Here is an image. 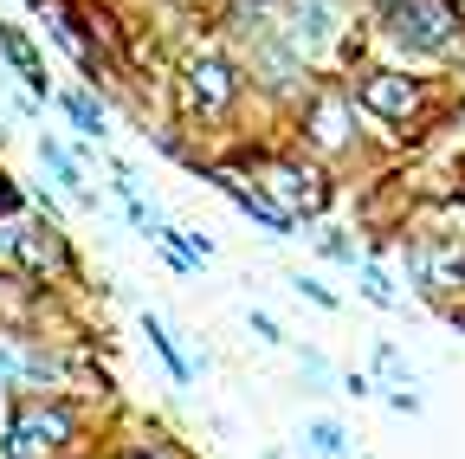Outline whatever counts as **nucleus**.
<instances>
[{"mask_svg":"<svg viewBox=\"0 0 465 459\" xmlns=\"http://www.w3.org/2000/svg\"><path fill=\"white\" fill-rule=\"evenodd\" d=\"M317 253H323L330 265H349V272H356V259H362V246L349 240L342 226H323V234H317Z\"/></svg>","mask_w":465,"mask_h":459,"instance_id":"a211bd4d","label":"nucleus"},{"mask_svg":"<svg viewBox=\"0 0 465 459\" xmlns=\"http://www.w3.org/2000/svg\"><path fill=\"white\" fill-rule=\"evenodd\" d=\"M14 207H26V188H20V175L7 162H0V214H14Z\"/></svg>","mask_w":465,"mask_h":459,"instance_id":"393cba45","label":"nucleus"},{"mask_svg":"<svg viewBox=\"0 0 465 459\" xmlns=\"http://www.w3.org/2000/svg\"><path fill=\"white\" fill-rule=\"evenodd\" d=\"M0 143H7V117H0Z\"/></svg>","mask_w":465,"mask_h":459,"instance_id":"bb28decb","label":"nucleus"},{"mask_svg":"<svg viewBox=\"0 0 465 459\" xmlns=\"http://www.w3.org/2000/svg\"><path fill=\"white\" fill-rule=\"evenodd\" d=\"M356 278H362V298H369V304H381V311H401V304H407V292H401V284H394L369 253L356 259Z\"/></svg>","mask_w":465,"mask_h":459,"instance_id":"dca6fc26","label":"nucleus"},{"mask_svg":"<svg viewBox=\"0 0 465 459\" xmlns=\"http://www.w3.org/2000/svg\"><path fill=\"white\" fill-rule=\"evenodd\" d=\"M26 220H33V207L0 214V272H14V265H20V234H26Z\"/></svg>","mask_w":465,"mask_h":459,"instance_id":"f3484780","label":"nucleus"},{"mask_svg":"<svg viewBox=\"0 0 465 459\" xmlns=\"http://www.w3.org/2000/svg\"><path fill=\"white\" fill-rule=\"evenodd\" d=\"M26 369H33V330L0 324V394H26Z\"/></svg>","mask_w":465,"mask_h":459,"instance_id":"2eb2a0df","label":"nucleus"},{"mask_svg":"<svg viewBox=\"0 0 465 459\" xmlns=\"http://www.w3.org/2000/svg\"><path fill=\"white\" fill-rule=\"evenodd\" d=\"M349 91H356L362 117L394 130V136H420L440 117V91L433 78H414L401 65H349Z\"/></svg>","mask_w":465,"mask_h":459,"instance_id":"423d86ee","label":"nucleus"},{"mask_svg":"<svg viewBox=\"0 0 465 459\" xmlns=\"http://www.w3.org/2000/svg\"><path fill=\"white\" fill-rule=\"evenodd\" d=\"M162 240H174V246H182V253H188L194 265H207V259H213V240L201 234V226H168V234H162Z\"/></svg>","mask_w":465,"mask_h":459,"instance_id":"412c9836","label":"nucleus"},{"mask_svg":"<svg viewBox=\"0 0 465 459\" xmlns=\"http://www.w3.org/2000/svg\"><path fill=\"white\" fill-rule=\"evenodd\" d=\"M336 394H349V401H369V394H375V375H362V369H342V375H336Z\"/></svg>","mask_w":465,"mask_h":459,"instance_id":"b1692460","label":"nucleus"},{"mask_svg":"<svg viewBox=\"0 0 465 459\" xmlns=\"http://www.w3.org/2000/svg\"><path fill=\"white\" fill-rule=\"evenodd\" d=\"M369 20H375L381 45H394L401 59H427V65L465 59L459 0H369Z\"/></svg>","mask_w":465,"mask_h":459,"instance_id":"7ed1b4c3","label":"nucleus"},{"mask_svg":"<svg viewBox=\"0 0 465 459\" xmlns=\"http://www.w3.org/2000/svg\"><path fill=\"white\" fill-rule=\"evenodd\" d=\"M291 298H304V304H317V311H342V298L330 292V284H317L311 272H291Z\"/></svg>","mask_w":465,"mask_h":459,"instance_id":"aec40b11","label":"nucleus"},{"mask_svg":"<svg viewBox=\"0 0 465 459\" xmlns=\"http://www.w3.org/2000/svg\"><path fill=\"white\" fill-rule=\"evenodd\" d=\"M298 375H304V382H317V388H336V375H342V369H336L323 350H298Z\"/></svg>","mask_w":465,"mask_h":459,"instance_id":"4be33fe9","label":"nucleus"},{"mask_svg":"<svg viewBox=\"0 0 465 459\" xmlns=\"http://www.w3.org/2000/svg\"><path fill=\"white\" fill-rule=\"evenodd\" d=\"M14 272L33 278V284H52V292H78V284H84V259H78V246L65 234V220L33 207L26 234H20V265Z\"/></svg>","mask_w":465,"mask_h":459,"instance_id":"0eeeda50","label":"nucleus"},{"mask_svg":"<svg viewBox=\"0 0 465 459\" xmlns=\"http://www.w3.org/2000/svg\"><path fill=\"white\" fill-rule=\"evenodd\" d=\"M232 162H240L291 220H317V214L336 201V188H330L336 168H323L311 149H246V143H240V149H232Z\"/></svg>","mask_w":465,"mask_h":459,"instance_id":"39448f33","label":"nucleus"},{"mask_svg":"<svg viewBox=\"0 0 465 459\" xmlns=\"http://www.w3.org/2000/svg\"><path fill=\"white\" fill-rule=\"evenodd\" d=\"M104 459H194L174 434H162V427H124V434H110V453Z\"/></svg>","mask_w":465,"mask_h":459,"instance_id":"ddd939ff","label":"nucleus"},{"mask_svg":"<svg viewBox=\"0 0 465 459\" xmlns=\"http://www.w3.org/2000/svg\"><path fill=\"white\" fill-rule=\"evenodd\" d=\"M33 149H39V162H45V175L58 182V195H65V201H78V207H91V214H97V188L84 182V162H78V155H72L65 143H58L52 130H39V136H33Z\"/></svg>","mask_w":465,"mask_h":459,"instance_id":"9b49d317","label":"nucleus"},{"mask_svg":"<svg viewBox=\"0 0 465 459\" xmlns=\"http://www.w3.org/2000/svg\"><path fill=\"white\" fill-rule=\"evenodd\" d=\"M0 59H7V72H14V85H26L33 97H52L58 85H52V72H45V52L33 45V33L26 26H14V20H0Z\"/></svg>","mask_w":465,"mask_h":459,"instance_id":"1a4fd4ad","label":"nucleus"},{"mask_svg":"<svg viewBox=\"0 0 465 459\" xmlns=\"http://www.w3.org/2000/svg\"><path fill=\"white\" fill-rule=\"evenodd\" d=\"M298 149H311L323 168H342L362 155V104L349 91V78H311L298 97Z\"/></svg>","mask_w":465,"mask_h":459,"instance_id":"20e7f679","label":"nucleus"},{"mask_svg":"<svg viewBox=\"0 0 465 459\" xmlns=\"http://www.w3.org/2000/svg\"><path fill=\"white\" fill-rule=\"evenodd\" d=\"M52 104L65 110V124H72L84 143H97V149L110 143V104H104V91H97V85H58V91H52Z\"/></svg>","mask_w":465,"mask_h":459,"instance_id":"9d476101","label":"nucleus"},{"mask_svg":"<svg viewBox=\"0 0 465 459\" xmlns=\"http://www.w3.org/2000/svg\"><path fill=\"white\" fill-rule=\"evenodd\" d=\"M394 253L420 298H440V304L465 298V234H420V240H401Z\"/></svg>","mask_w":465,"mask_h":459,"instance_id":"6e6552de","label":"nucleus"},{"mask_svg":"<svg viewBox=\"0 0 465 459\" xmlns=\"http://www.w3.org/2000/svg\"><path fill=\"white\" fill-rule=\"evenodd\" d=\"M375 375L388 388H414V369H407V356L394 350V343H375Z\"/></svg>","mask_w":465,"mask_h":459,"instance_id":"6ab92c4d","label":"nucleus"},{"mask_svg":"<svg viewBox=\"0 0 465 459\" xmlns=\"http://www.w3.org/2000/svg\"><path fill=\"white\" fill-rule=\"evenodd\" d=\"M246 330L265 343V350H284V324H278L272 311H246Z\"/></svg>","mask_w":465,"mask_h":459,"instance_id":"5701e85b","label":"nucleus"},{"mask_svg":"<svg viewBox=\"0 0 465 459\" xmlns=\"http://www.w3.org/2000/svg\"><path fill=\"white\" fill-rule=\"evenodd\" d=\"M168 91H174V117H182V124L213 130V124H232V117H240V104H246L252 85H246V65L232 59L226 45H194V52L174 59Z\"/></svg>","mask_w":465,"mask_h":459,"instance_id":"f03ea898","label":"nucleus"},{"mask_svg":"<svg viewBox=\"0 0 465 459\" xmlns=\"http://www.w3.org/2000/svg\"><path fill=\"white\" fill-rule=\"evenodd\" d=\"M91 408L78 394H14L7 421H0V459H65L84 453Z\"/></svg>","mask_w":465,"mask_h":459,"instance_id":"f257e3e1","label":"nucleus"},{"mask_svg":"<svg viewBox=\"0 0 465 459\" xmlns=\"http://www.w3.org/2000/svg\"><path fill=\"white\" fill-rule=\"evenodd\" d=\"M388 408H394V414H420L427 401H420V388H388Z\"/></svg>","mask_w":465,"mask_h":459,"instance_id":"a878e982","label":"nucleus"},{"mask_svg":"<svg viewBox=\"0 0 465 459\" xmlns=\"http://www.w3.org/2000/svg\"><path fill=\"white\" fill-rule=\"evenodd\" d=\"M65 459H84V453H65Z\"/></svg>","mask_w":465,"mask_h":459,"instance_id":"cd10ccee","label":"nucleus"},{"mask_svg":"<svg viewBox=\"0 0 465 459\" xmlns=\"http://www.w3.org/2000/svg\"><path fill=\"white\" fill-rule=\"evenodd\" d=\"M136 324H143V336H149V350L162 356L168 382H182V388H188V382L201 375V363H194V350H182V330H168V317H162V311H143Z\"/></svg>","mask_w":465,"mask_h":459,"instance_id":"f8f14e48","label":"nucleus"},{"mask_svg":"<svg viewBox=\"0 0 465 459\" xmlns=\"http://www.w3.org/2000/svg\"><path fill=\"white\" fill-rule=\"evenodd\" d=\"M298 453L304 459H356V440H349V427L336 414H311L298 427Z\"/></svg>","mask_w":465,"mask_h":459,"instance_id":"4468645a","label":"nucleus"}]
</instances>
